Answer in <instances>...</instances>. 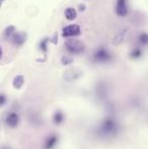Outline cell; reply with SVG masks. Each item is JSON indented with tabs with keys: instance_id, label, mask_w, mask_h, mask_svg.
<instances>
[{
	"instance_id": "6da1fadb",
	"label": "cell",
	"mask_w": 148,
	"mask_h": 149,
	"mask_svg": "<svg viewBox=\"0 0 148 149\" xmlns=\"http://www.w3.org/2000/svg\"><path fill=\"white\" fill-rule=\"evenodd\" d=\"M119 130V125L117 121L112 117L105 119L99 127V134L104 137H113L117 134Z\"/></svg>"
},
{
	"instance_id": "7a4b0ae2",
	"label": "cell",
	"mask_w": 148,
	"mask_h": 149,
	"mask_svg": "<svg viewBox=\"0 0 148 149\" xmlns=\"http://www.w3.org/2000/svg\"><path fill=\"white\" fill-rule=\"evenodd\" d=\"M65 48L70 54H81L84 52L85 45L83 42L77 39H67L65 41Z\"/></svg>"
},
{
	"instance_id": "3957f363",
	"label": "cell",
	"mask_w": 148,
	"mask_h": 149,
	"mask_svg": "<svg viewBox=\"0 0 148 149\" xmlns=\"http://www.w3.org/2000/svg\"><path fill=\"white\" fill-rule=\"evenodd\" d=\"M83 75V71L78 67H72L69 68L63 73V79L67 82H73L79 79Z\"/></svg>"
},
{
	"instance_id": "277c9868",
	"label": "cell",
	"mask_w": 148,
	"mask_h": 149,
	"mask_svg": "<svg viewBox=\"0 0 148 149\" xmlns=\"http://www.w3.org/2000/svg\"><path fill=\"white\" fill-rule=\"evenodd\" d=\"M112 59V55L106 48L101 47L93 54V60L97 63H107Z\"/></svg>"
},
{
	"instance_id": "5b68a950",
	"label": "cell",
	"mask_w": 148,
	"mask_h": 149,
	"mask_svg": "<svg viewBox=\"0 0 148 149\" xmlns=\"http://www.w3.org/2000/svg\"><path fill=\"white\" fill-rule=\"evenodd\" d=\"M81 33L80 26L78 24H69V26H65V28L62 30V36L64 38H73V37H77L79 36Z\"/></svg>"
},
{
	"instance_id": "8992f818",
	"label": "cell",
	"mask_w": 148,
	"mask_h": 149,
	"mask_svg": "<svg viewBox=\"0 0 148 149\" xmlns=\"http://www.w3.org/2000/svg\"><path fill=\"white\" fill-rule=\"evenodd\" d=\"M116 14L120 17H124L128 14V7H127L126 0H117Z\"/></svg>"
},
{
	"instance_id": "52a82bcc",
	"label": "cell",
	"mask_w": 148,
	"mask_h": 149,
	"mask_svg": "<svg viewBox=\"0 0 148 149\" xmlns=\"http://www.w3.org/2000/svg\"><path fill=\"white\" fill-rule=\"evenodd\" d=\"M26 38H28V35H26V33H24V31H18V33H14L10 39H11V42L15 46H22L26 43Z\"/></svg>"
},
{
	"instance_id": "ba28073f",
	"label": "cell",
	"mask_w": 148,
	"mask_h": 149,
	"mask_svg": "<svg viewBox=\"0 0 148 149\" xmlns=\"http://www.w3.org/2000/svg\"><path fill=\"white\" fill-rule=\"evenodd\" d=\"M127 36H128V29H123V30H121L114 37V39H113V41H112V44L114 46L121 45L122 43H124V41L126 40Z\"/></svg>"
},
{
	"instance_id": "9c48e42d",
	"label": "cell",
	"mask_w": 148,
	"mask_h": 149,
	"mask_svg": "<svg viewBox=\"0 0 148 149\" xmlns=\"http://www.w3.org/2000/svg\"><path fill=\"white\" fill-rule=\"evenodd\" d=\"M5 122H6V124H7V126H9V127H11V128H14L19 124V116L14 112L9 113V114L7 115V117H6Z\"/></svg>"
},
{
	"instance_id": "30bf717a",
	"label": "cell",
	"mask_w": 148,
	"mask_h": 149,
	"mask_svg": "<svg viewBox=\"0 0 148 149\" xmlns=\"http://www.w3.org/2000/svg\"><path fill=\"white\" fill-rule=\"evenodd\" d=\"M58 143V136L56 134L50 135L47 139L45 140L44 143V149H53Z\"/></svg>"
},
{
	"instance_id": "8fae6325",
	"label": "cell",
	"mask_w": 148,
	"mask_h": 149,
	"mask_svg": "<svg viewBox=\"0 0 148 149\" xmlns=\"http://www.w3.org/2000/svg\"><path fill=\"white\" fill-rule=\"evenodd\" d=\"M24 84V75H16L12 80V85L15 89H20L22 85Z\"/></svg>"
},
{
	"instance_id": "7c38bea8",
	"label": "cell",
	"mask_w": 148,
	"mask_h": 149,
	"mask_svg": "<svg viewBox=\"0 0 148 149\" xmlns=\"http://www.w3.org/2000/svg\"><path fill=\"white\" fill-rule=\"evenodd\" d=\"M64 15H65L66 19L68 20H74L77 17V11L75 10V8L68 7L64 10Z\"/></svg>"
},
{
	"instance_id": "4fadbf2b",
	"label": "cell",
	"mask_w": 148,
	"mask_h": 149,
	"mask_svg": "<svg viewBox=\"0 0 148 149\" xmlns=\"http://www.w3.org/2000/svg\"><path fill=\"white\" fill-rule=\"evenodd\" d=\"M63 121H64V114L62 112H60V111H57L53 116V122L56 125H60V124L63 123Z\"/></svg>"
},
{
	"instance_id": "5bb4252c",
	"label": "cell",
	"mask_w": 148,
	"mask_h": 149,
	"mask_svg": "<svg viewBox=\"0 0 148 149\" xmlns=\"http://www.w3.org/2000/svg\"><path fill=\"white\" fill-rule=\"evenodd\" d=\"M72 63H73V58L70 57V56L64 55L61 57V64L63 65V66H69Z\"/></svg>"
},
{
	"instance_id": "9a60e30c",
	"label": "cell",
	"mask_w": 148,
	"mask_h": 149,
	"mask_svg": "<svg viewBox=\"0 0 148 149\" xmlns=\"http://www.w3.org/2000/svg\"><path fill=\"white\" fill-rule=\"evenodd\" d=\"M14 33H15V26H8L4 30V36L6 38H11Z\"/></svg>"
},
{
	"instance_id": "2e32d148",
	"label": "cell",
	"mask_w": 148,
	"mask_h": 149,
	"mask_svg": "<svg viewBox=\"0 0 148 149\" xmlns=\"http://www.w3.org/2000/svg\"><path fill=\"white\" fill-rule=\"evenodd\" d=\"M130 55L131 58H133V59H138V58H140L142 56V50L140 48H134Z\"/></svg>"
},
{
	"instance_id": "e0dca14e",
	"label": "cell",
	"mask_w": 148,
	"mask_h": 149,
	"mask_svg": "<svg viewBox=\"0 0 148 149\" xmlns=\"http://www.w3.org/2000/svg\"><path fill=\"white\" fill-rule=\"evenodd\" d=\"M48 42H49V39H48V38H44V39L41 41V43H40V50H41L43 53H46V52H47V50H48V47H47Z\"/></svg>"
},
{
	"instance_id": "ac0fdd59",
	"label": "cell",
	"mask_w": 148,
	"mask_h": 149,
	"mask_svg": "<svg viewBox=\"0 0 148 149\" xmlns=\"http://www.w3.org/2000/svg\"><path fill=\"white\" fill-rule=\"evenodd\" d=\"M139 43L142 44V45H147L148 43V36L146 33H142L139 36Z\"/></svg>"
},
{
	"instance_id": "d6986e66",
	"label": "cell",
	"mask_w": 148,
	"mask_h": 149,
	"mask_svg": "<svg viewBox=\"0 0 148 149\" xmlns=\"http://www.w3.org/2000/svg\"><path fill=\"white\" fill-rule=\"evenodd\" d=\"M7 102V97L4 93H0V107H3Z\"/></svg>"
},
{
	"instance_id": "ffe728a7",
	"label": "cell",
	"mask_w": 148,
	"mask_h": 149,
	"mask_svg": "<svg viewBox=\"0 0 148 149\" xmlns=\"http://www.w3.org/2000/svg\"><path fill=\"white\" fill-rule=\"evenodd\" d=\"M49 42H51V43H53L54 45H57V44H58V33H54V36L51 38V39L49 40Z\"/></svg>"
},
{
	"instance_id": "44dd1931",
	"label": "cell",
	"mask_w": 148,
	"mask_h": 149,
	"mask_svg": "<svg viewBox=\"0 0 148 149\" xmlns=\"http://www.w3.org/2000/svg\"><path fill=\"white\" fill-rule=\"evenodd\" d=\"M79 10H80V11H85V9H86V6H85V4H79Z\"/></svg>"
},
{
	"instance_id": "7402d4cb",
	"label": "cell",
	"mask_w": 148,
	"mask_h": 149,
	"mask_svg": "<svg viewBox=\"0 0 148 149\" xmlns=\"http://www.w3.org/2000/svg\"><path fill=\"white\" fill-rule=\"evenodd\" d=\"M2 57H3V51H2V48L0 46V60L2 59Z\"/></svg>"
},
{
	"instance_id": "603a6c76",
	"label": "cell",
	"mask_w": 148,
	"mask_h": 149,
	"mask_svg": "<svg viewBox=\"0 0 148 149\" xmlns=\"http://www.w3.org/2000/svg\"><path fill=\"white\" fill-rule=\"evenodd\" d=\"M5 1V0H0V8H1V6H2V3Z\"/></svg>"
}]
</instances>
